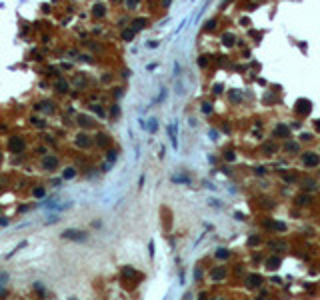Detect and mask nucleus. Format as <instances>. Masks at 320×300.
<instances>
[{
	"label": "nucleus",
	"instance_id": "58836bf2",
	"mask_svg": "<svg viewBox=\"0 0 320 300\" xmlns=\"http://www.w3.org/2000/svg\"><path fill=\"white\" fill-rule=\"evenodd\" d=\"M254 172H256V174H260V176H262V174H264V172H266V168H262V166H258V168H256V170H254Z\"/></svg>",
	"mask_w": 320,
	"mask_h": 300
},
{
	"label": "nucleus",
	"instance_id": "f704fd0d",
	"mask_svg": "<svg viewBox=\"0 0 320 300\" xmlns=\"http://www.w3.org/2000/svg\"><path fill=\"white\" fill-rule=\"evenodd\" d=\"M258 242H260L258 236H250V238H248V244H250V246H254V244H258Z\"/></svg>",
	"mask_w": 320,
	"mask_h": 300
},
{
	"label": "nucleus",
	"instance_id": "f03ea898",
	"mask_svg": "<svg viewBox=\"0 0 320 300\" xmlns=\"http://www.w3.org/2000/svg\"><path fill=\"white\" fill-rule=\"evenodd\" d=\"M56 166H58V156L48 154V156L42 158V168H44V170L52 172V170H56Z\"/></svg>",
	"mask_w": 320,
	"mask_h": 300
},
{
	"label": "nucleus",
	"instance_id": "8fccbe9b",
	"mask_svg": "<svg viewBox=\"0 0 320 300\" xmlns=\"http://www.w3.org/2000/svg\"><path fill=\"white\" fill-rule=\"evenodd\" d=\"M0 160H2V156H0Z\"/></svg>",
	"mask_w": 320,
	"mask_h": 300
},
{
	"label": "nucleus",
	"instance_id": "20e7f679",
	"mask_svg": "<svg viewBox=\"0 0 320 300\" xmlns=\"http://www.w3.org/2000/svg\"><path fill=\"white\" fill-rule=\"evenodd\" d=\"M302 164L304 166H318L320 164V156L318 154H314V152H306L304 156H302Z\"/></svg>",
	"mask_w": 320,
	"mask_h": 300
},
{
	"label": "nucleus",
	"instance_id": "c03bdc74",
	"mask_svg": "<svg viewBox=\"0 0 320 300\" xmlns=\"http://www.w3.org/2000/svg\"><path fill=\"white\" fill-rule=\"evenodd\" d=\"M234 218H236V220H244V214H240V212H236V214H234Z\"/></svg>",
	"mask_w": 320,
	"mask_h": 300
},
{
	"label": "nucleus",
	"instance_id": "de8ad7c7",
	"mask_svg": "<svg viewBox=\"0 0 320 300\" xmlns=\"http://www.w3.org/2000/svg\"><path fill=\"white\" fill-rule=\"evenodd\" d=\"M316 128H318V130H320V120H316Z\"/></svg>",
	"mask_w": 320,
	"mask_h": 300
},
{
	"label": "nucleus",
	"instance_id": "b1692460",
	"mask_svg": "<svg viewBox=\"0 0 320 300\" xmlns=\"http://www.w3.org/2000/svg\"><path fill=\"white\" fill-rule=\"evenodd\" d=\"M208 62H210V58L206 56V54H202V56L198 58V66L200 68H206V66H208Z\"/></svg>",
	"mask_w": 320,
	"mask_h": 300
},
{
	"label": "nucleus",
	"instance_id": "4c0bfd02",
	"mask_svg": "<svg viewBox=\"0 0 320 300\" xmlns=\"http://www.w3.org/2000/svg\"><path fill=\"white\" fill-rule=\"evenodd\" d=\"M110 114H112V116H118V104H114V106H112V110H110Z\"/></svg>",
	"mask_w": 320,
	"mask_h": 300
},
{
	"label": "nucleus",
	"instance_id": "e433bc0d",
	"mask_svg": "<svg viewBox=\"0 0 320 300\" xmlns=\"http://www.w3.org/2000/svg\"><path fill=\"white\" fill-rule=\"evenodd\" d=\"M8 224V218L6 216H0V226H6Z\"/></svg>",
	"mask_w": 320,
	"mask_h": 300
},
{
	"label": "nucleus",
	"instance_id": "ddd939ff",
	"mask_svg": "<svg viewBox=\"0 0 320 300\" xmlns=\"http://www.w3.org/2000/svg\"><path fill=\"white\" fill-rule=\"evenodd\" d=\"M122 276H126V278H140V274L134 268H130V266H122Z\"/></svg>",
	"mask_w": 320,
	"mask_h": 300
},
{
	"label": "nucleus",
	"instance_id": "37998d69",
	"mask_svg": "<svg viewBox=\"0 0 320 300\" xmlns=\"http://www.w3.org/2000/svg\"><path fill=\"white\" fill-rule=\"evenodd\" d=\"M148 248H150V256H154V242H150Z\"/></svg>",
	"mask_w": 320,
	"mask_h": 300
},
{
	"label": "nucleus",
	"instance_id": "49530a36",
	"mask_svg": "<svg viewBox=\"0 0 320 300\" xmlns=\"http://www.w3.org/2000/svg\"><path fill=\"white\" fill-rule=\"evenodd\" d=\"M170 2H172V0H162V6H164V8L170 6Z\"/></svg>",
	"mask_w": 320,
	"mask_h": 300
},
{
	"label": "nucleus",
	"instance_id": "473e14b6",
	"mask_svg": "<svg viewBox=\"0 0 320 300\" xmlns=\"http://www.w3.org/2000/svg\"><path fill=\"white\" fill-rule=\"evenodd\" d=\"M204 28H206V30H214V28H216V20H210V22H206Z\"/></svg>",
	"mask_w": 320,
	"mask_h": 300
},
{
	"label": "nucleus",
	"instance_id": "9d476101",
	"mask_svg": "<svg viewBox=\"0 0 320 300\" xmlns=\"http://www.w3.org/2000/svg\"><path fill=\"white\" fill-rule=\"evenodd\" d=\"M134 36H136V30H132V28H124V30L120 32V38H122L124 42H130Z\"/></svg>",
	"mask_w": 320,
	"mask_h": 300
},
{
	"label": "nucleus",
	"instance_id": "aec40b11",
	"mask_svg": "<svg viewBox=\"0 0 320 300\" xmlns=\"http://www.w3.org/2000/svg\"><path fill=\"white\" fill-rule=\"evenodd\" d=\"M98 144L100 146H108L110 144V136L108 134H98Z\"/></svg>",
	"mask_w": 320,
	"mask_h": 300
},
{
	"label": "nucleus",
	"instance_id": "412c9836",
	"mask_svg": "<svg viewBox=\"0 0 320 300\" xmlns=\"http://www.w3.org/2000/svg\"><path fill=\"white\" fill-rule=\"evenodd\" d=\"M308 202H310V196H308V194H300V196L296 198V204H300V206H304V204H308Z\"/></svg>",
	"mask_w": 320,
	"mask_h": 300
},
{
	"label": "nucleus",
	"instance_id": "5701e85b",
	"mask_svg": "<svg viewBox=\"0 0 320 300\" xmlns=\"http://www.w3.org/2000/svg\"><path fill=\"white\" fill-rule=\"evenodd\" d=\"M228 256H230V252H228L226 248H218V250H216V258H220V260L224 258V260H226Z\"/></svg>",
	"mask_w": 320,
	"mask_h": 300
},
{
	"label": "nucleus",
	"instance_id": "6e6552de",
	"mask_svg": "<svg viewBox=\"0 0 320 300\" xmlns=\"http://www.w3.org/2000/svg\"><path fill=\"white\" fill-rule=\"evenodd\" d=\"M146 24H148V18H134L132 22H130V28L138 32V30H144Z\"/></svg>",
	"mask_w": 320,
	"mask_h": 300
},
{
	"label": "nucleus",
	"instance_id": "a211bd4d",
	"mask_svg": "<svg viewBox=\"0 0 320 300\" xmlns=\"http://www.w3.org/2000/svg\"><path fill=\"white\" fill-rule=\"evenodd\" d=\"M286 152H292V154H296L298 150H300V146H298V142H286Z\"/></svg>",
	"mask_w": 320,
	"mask_h": 300
},
{
	"label": "nucleus",
	"instance_id": "6ab92c4d",
	"mask_svg": "<svg viewBox=\"0 0 320 300\" xmlns=\"http://www.w3.org/2000/svg\"><path fill=\"white\" fill-rule=\"evenodd\" d=\"M138 2H140V0H124V6H126L128 10H136Z\"/></svg>",
	"mask_w": 320,
	"mask_h": 300
},
{
	"label": "nucleus",
	"instance_id": "a878e982",
	"mask_svg": "<svg viewBox=\"0 0 320 300\" xmlns=\"http://www.w3.org/2000/svg\"><path fill=\"white\" fill-rule=\"evenodd\" d=\"M230 100H232V102H240V100H242V94H240L238 90H232V92H230Z\"/></svg>",
	"mask_w": 320,
	"mask_h": 300
},
{
	"label": "nucleus",
	"instance_id": "c85d7f7f",
	"mask_svg": "<svg viewBox=\"0 0 320 300\" xmlns=\"http://www.w3.org/2000/svg\"><path fill=\"white\" fill-rule=\"evenodd\" d=\"M172 182H190V178H188V176H174V178H172Z\"/></svg>",
	"mask_w": 320,
	"mask_h": 300
},
{
	"label": "nucleus",
	"instance_id": "423d86ee",
	"mask_svg": "<svg viewBox=\"0 0 320 300\" xmlns=\"http://www.w3.org/2000/svg\"><path fill=\"white\" fill-rule=\"evenodd\" d=\"M106 12H108L106 4H94V6H92V12H90V14L94 16V18H104Z\"/></svg>",
	"mask_w": 320,
	"mask_h": 300
},
{
	"label": "nucleus",
	"instance_id": "c756f323",
	"mask_svg": "<svg viewBox=\"0 0 320 300\" xmlns=\"http://www.w3.org/2000/svg\"><path fill=\"white\" fill-rule=\"evenodd\" d=\"M148 122H150V124H148V130H150V132H156V128H158V124H156V120L152 118V120H148Z\"/></svg>",
	"mask_w": 320,
	"mask_h": 300
},
{
	"label": "nucleus",
	"instance_id": "a19ab883",
	"mask_svg": "<svg viewBox=\"0 0 320 300\" xmlns=\"http://www.w3.org/2000/svg\"><path fill=\"white\" fill-rule=\"evenodd\" d=\"M156 46H158V42H156V40H150V42H148V48H156Z\"/></svg>",
	"mask_w": 320,
	"mask_h": 300
},
{
	"label": "nucleus",
	"instance_id": "f8f14e48",
	"mask_svg": "<svg viewBox=\"0 0 320 300\" xmlns=\"http://www.w3.org/2000/svg\"><path fill=\"white\" fill-rule=\"evenodd\" d=\"M236 42V36L232 34V32H224L222 34V44H226V46H232Z\"/></svg>",
	"mask_w": 320,
	"mask_h": 300
},
{
	"label": "nucleus",
	"instance_id": "f3484780",
	"mask_svg": "<svg viewBox=\"0 0 320 300\" xmlns=\"http://www.w3.org/2000/svg\"><path fill=\"white\" fill-rule=\"evenodd\" d=\"M276 150H278V148H276V144H272V142H266V144H264V148H262V152L266 156H272Z\"/></svg>",
	"mask_w": 320,
	"mask_h": 300
},
{
	"label": "nucleus",
	"instance_id": "4468645a",
	"mask_svg": "<svg viewBox=\"0 0 320 300\" xmlns=\"http://www.w3.org/2000/svg\"><path fill=\"white\" fill-rule=\"evenodd\" d=\"M168 134H170V140H172V146H178V138H176V124H170L168 126Z\"/></svg>",
	"mask_w": 320,
	"mask_h": 300
},
{
	"label": "nucleus",
	"instance_id": "4be33fe9",
	"mask_svg": "<svg viewBox=\"0 0 320 300\" xmlns=\"http://www.w3.org/2000/svg\"><path fill=\"white\" fill-rule=\"evenodd\" d=\"M44 194H46V190L40 188V186H36L34 190H32V196H34V198H44Z\"/></svg>",
	"mask_w": 320,
	"mask_h": 300
},
{
	"label": "nucleus",
	"instance_id": "7ed1b4c3",
	"mask_svg": "<svg viewBox=\"0 0 320 300\" xmlns=\"http://www.w3.org/2000/svg\"><path fill=\"white\" fill-rule=\"evenodd\" d=\"M312 110V102L306 100V98H300V100H296V112L298 114H310Z\"/></svg>",
	"mask_w": 320,
	"mask_h": 300
},
{
	"label": "nucleus",
	"instance_id": "bb28decb",
	"mask_svg": "<svg viewBox=\"0 0 320 300\" xmlns=\"http://www.w3.org/2000/svg\"><path fill=\"white\" fill-rule=\"evenodd\" d=\"M270 226H272L274 230H278V232H284V230H286V224H284V222H272Z\"/></svg>",
	"mask_w": 320,
	"mask_h": 300
},
{
	"label": "nucleus",
	"instance_id": "ea45409f",
	"mask_svg": "<svg viewBox=\"0 0 320 300\" xmlns=\"http://www.w3.org/2000/svg\"><path fill=\"white\" fill-rule=\"evenodd\" d=\"M34 288H36V292H38V294H42V296H44V288H42L40 284H36Z\"/></svg>",
	"mask_w": 320,
	"mask_h": 300
},
{
	"label": "nucleus",
	"instance_id": "393cba45",
	"mask_svg": "<svg viewBox=\"0 0 320 300\" xmlns=\"http://www.w3.org/2000/svg\"><path fill=\"white\" fill-rule=\"evenodd\" d=\"M74 176H76V170H74V168H66V172L62 174L64 180H70V178H74Z\"/></svg>",
	"mask_w": 320,
	"mask_h": 300
},
{
	"label": "nucleus",
	"instance_id": "39448f33",
	"mask_svg": "<svg viewBox=\"0 0 320 300\" xmlns=\"http://www.w3.org/2000/svg\"><path fill=\"white\" fill-rule=\"evenodd\" d=\"M62 238H68V240H86V232H82V230H64Z\"/></svg>",
	"mask_w": 320,
	"mask_h": 300
},
{
	"label": "nucleus",
	"instance_id": "cd10ccee",
	"mask_svg": "<svg viewBox=\"0 0 320 300\" xmlns=\"http://www.w3.org/2000/svg\"><path fill=\"white\" fill-rule=\"evenodd\" d=\"M106 158H108V162L112 164V162L116 160V150H108V152H106Z\"/></svg>",
	"mask_w": 320,
	"mask_h": 300
},
{
	"label": "nucleus",
	"instance_id": "72a5a7b5",
	"mask_svg": "<svg viewBox=\"0 0 320 300\" xmlns=\"http://www.w3.org/2000/svg\"><path fill=\"white\" fill-rule=\"evenodd\" d=\"M270 248H286L284 242H270Z\"/></svg>",
	"mask_w": 320,
	"mask_h": 300
},
{
	"label": "nucleus",
	"instance_id": "f257e3e1",
	"mask_svg": "<svg viewBox=\"0 0 320 300\" xmlns=\"http://www.w3.org/2000/svg\"><path fill=\"white\" fill-rule=\"evenodd\" d=\"M8 148H10L12 154H22V152L26 150V142L20 138V136H12V138L8 140Z\"/></svg>",
	"mask_w": 320,
	"mask_h": 300
},
{
	"label": "nucleus",
	"instance_id": "2eb2a0df",
	"mask_svg": "<svg viewBox=\"0 0 320 300\" xmlns=\"http://www.w3.org/2000/svg\"><path fill=\"white\" fill-rule=\"evenodd\" d=\"M274 134H276V136H288V134H290V128L284 126V124H278V126L274 128Z\"/></svg>",
	"mask_w": 320,
	"mask_h": 300
},
{
	"label": "nucleus",
	"instance_id": "c9c22d12",
	"mask_svg": "<svg viewBox=\"0 0 320 300\" xmlns=\"http://www.w3.org/2000/svg\"><path fill=\"white\" fill-rule=\"evenodd\" d=\"M224 158H226V160H230V162H232V160H234L236 156H234V152H226V156H224Z\"/></svg>",
	"mask_w": 320,
	"mask_h": 300
},
{
	"label": "nucleus",
	"instance_id": "dca6fc26",
	"mask_svg": "<svg viewBox=\"0 0 320 300\" xmlns=\"http://www.w3.org/2000/svg\"><path fill=\"white\" fill-rule=\"evenodd\" d=\"M224 276H226V270H224V268H214L212 274H210V278H212V280H222Z\"/></svg>",
	"mask_w": 320,
	"mask_h": 300
},
{
	"label": "nucleus",
	"instance_id": "a18cd8bd",
	"mask_svg": "<svg viewBox=\"0 0 320 300\" xmlns=\"http://www.w3.org/2000/svg\"><path fill=\"white\" fill-rule=\"evenodd\" d=\"M300 138H302V140H310V134H308V132H304V134L300 136Z\"/></svg>",
	"mask_w": 320,
	"mask_h": 300
},
{
	"label": "nucleus",
	"instance_id": "1a4fd4ad",
	"mask_svg": "<svg viewBox=\"0 0 320 300\" xmlns=\"http://www.w3.org/2000/svg\"><path fill=\"white\" fill-rule=\"evenodd\" d=\"M260 282H262V278H260V274H250L246 278V284H248V288H258L260 286Z\"/></svg>",
	"mask_w": 320,
	"mask_h": 300
},
{
	"label": "nucleus",
	"instance_id": "09e8293b",
	"mask_svg": "<svg viewBox=\"0 0 320 300\" xmlns=\"http://www.w3.org/2000/svg\"><path fill=\"white\" fill-rule=\"evenodd\" d=\"M228 2H232V0H224V6H226V4H228Z\"/></svg>",
	"mask_w": 320,
	"mask_h": 300
},
{
	"label": "nucleus",
	"instance_id": "9b49d317",
	"mask_svg": "<svg viewBox=\"0 0 320 300\" xmlns=\"http://www.w3.org/2000/svg\"><path fill=\"white\" fill-rule=\"evenodd\" d=\"M280 262H282V260L278 258V256H272V258L266 260V268H268V270H276V268L280 266Z\"/></svg>",
	"mask_w": 320,
	"mask_h": 300
},
{
	"label": "nucleus",
	"instance_id": "7c9ffc66",
	"mask_svg": "<svg viewBox=\"0 0 320 300\" xmlns=\"http://www.w3.org/2000/svg\"><path fill=\"white\" fill-rule=\"evenodd\" d=\"M202 112H204V114H210V112H212V104L204 102V104H202Z\"/></svg>",
	"mask_w": 320,
	"mask_h": 300
},
{
	"label": "nucleus",
	"instance_id": "79ce46f5",
	"mask_svg": "<svg viewBox=\"0 0 320 300\" xmlns=\"http://www.w3.org/2000/svg\"><path fill=\"white\" fill-rule=\"evenodd\" d=\"M214 92H216V94H220V92H222V84H216V86H214Z\"/></svg>",
	"mask_w": 320,
	"mask_h": 300
},
{
	"label": "nucleus",
	"instance_id": "2f4dec72",
	"mask_svg": "<svg viewBox=\"0 0 320 300\" xmlns=\"http://www.w3.org/2000/svg\"><path fill=\"white\" fill-rule=\"evenodd\" d=\"M30 122H32V124H36V126H44V120H40V118H36V116H34V118H30Z\"/></svg>",
	"mask_w": 320,
	"mask_h": 300
},
{
	"label": "nucleus",
	"instance_id": "0eeeda50",
	"mask_svg": "<svg viewBox=\"0 0 320 300\" xmlns=\"http://www.w3.org/2000/svg\"><path fill=\"white\" fill-rule=\"evenodd\" d=\"M54 90H56V92H60V94H64V92H68V90H70V84H68V80H64V78H58L56 82H54Z\"/></svg>",
	"mask_w": 320,
	"mask_h": 300
}]
</instances>
